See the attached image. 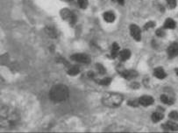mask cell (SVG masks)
<instances>
[{"mask_svg":"<svg viewBox=\"0 0 178 133\" xmlns=\"http://www.w3.org/2000/svg\"><path fill=\"white\" fill-rule=\"evenodd\" d=\"M125 79H131L133 77H134V72L133 71H128V70H125L124 72L121 73Z\"/></svg>","mask_w":178,"mask_h":133,"instance_id":"2e32d148","label":"cell"},{"mask_svg":"<svg viewBox=\"0 0 178 133\" xmlns=\"http://www.w3.org/2000/svg\"><path fill=\"white\" fill-rule=\"evenodd\" d=\"M69 88L62 84H58L54 86L49 92L50 99L55 102H61L66 101L69 97Z\"/></svg>","mask_w":178,"mask_h":133,"instance_id":"7a4b0ae2","label":"cell"},{"mask_svg":"<svg viewBox=\"0 0 178 133\" xmlns=\"http://www.w3.org/2000/svg\"><path fill=\"white\" fill-rule=\"evenodd\" d=\"M104 19L106 22L111 23V22H113L115 20V15L111 12H106L104 14Z\"/></svg>","mask_w":178,"mask_h":133,"instance_id":"8fae6325","label":"cell"},{"mask_svg":"<svg viewBox=\"0 0 178 133\" xmlns=\"http://www.w3.org/2000/svg\"><path fill=\"white\" fill-rule=\"evenodd\" d=\"M72 60H75L78 63H82V64H87L89 63L90 61V58L87 54L84 53H75L74 55H72Z\"/></svg>","mask_w":178,"mask_h":133,"instance_id":"277c9868","label":"cell"},{"mask_svg":"<svg viewBox=\"0 0 178 133\" xmlns=\"http://www.w3.org/2000/svg\"><path fill=\"white\" fill-rule=\"evenodd\" d=\"M161 100H162V102H164L165 104H172V103H173V101H172L169 96H167V95H165L161 96Z\"/></svg>","mask_w":178,"mask_h":133,"instance_id":"e0dca14e","label":"cell"},{"mask_svg":"<svg viewBox=\"0 0 178 133\" xmlns=\"http://www.w3.org/2000/svg\"><path fill=\"white\" fill-rule=\"evenodd\" d=\"M154 76L157 77L158 79H164L165 77L167 76L166 72L164 71V69L162 67H157L154 70Z\"/></svg>","mask_w":178,"mask_h":133,"instance_id":"9c48e42d","label":"cell"},{"mask_svg":"<svg viewBox=\"0 0 178 133\" xmlns=\"http://www.w3.org/2000/svg\"><path fill=\"white\" fill-rule=\"evenodd\" d=\"M97 66V70H98V72L100 74H104V72H105V69L104 68L103 66H101V65H96Z\"/></svg>","mask_w":178,"mask_h":133,"instance_id":"cb8c5ba5","label":"cell"},{"mask_svg":"<svg viewBox=\"0 0 178 133\" xmlns=\"http://www.w3.org/2000/svg\"><path fill=\"white\" fill-rule=\"evenodd\" d=\"M130 33L132 37L135 40H140L141 39V33L140 28L136 26V25H132L130 27Z\"/></svg>","mask_w":178,"mask_h":133,"instance_id":"5b68a950","label":"cell"},{"mask_svg":"<svg viewBox=\"0 0 178 133\" xmlns=\"http://www.w3.org/2000/svg\"><path fill=\"white\" fill-rule=\"evenodd\" d=\"M78 4H79V6L82 8V9H85L88 6V4H89V1L88 0H78Z\"/></svg>","mask_w":178,"mask_h":133,"instance_id":"ac0fdd59","label":"cell"},{"mask_svg":"<svg viewBox=\"0 0 178 133\" xmlns=\"http://www.w3.org/2000/svg\"><path fill=\"white\" fill-rule=\"evenodd\" d=\"M118 3L120 4V5H123L124 3H125V0H118Z\"/></svg>","mask_w":178,"mask_h":133,"instance_id":"484cf974","label":"cell"},{"mask_svg":"<svg viewBox=\"0 0 178 133\" xmlns=\"http://www.w3.org/2000/svg\"><path fill=\"white\" fill-rule=\"evenodd\" d=\"M79 73H80V68H79V66H72V67H70L69 69V71H68V74H69V75H72V76L76 75Z\"/></svg>","mask_w":178,"mask_h":133,"instance_id":"5bb4252c","label":"cell"},{"mask_svg":"<svg viewBox=\"0 0 178 133\" xmlns=\"http://www.w3.org/2000/svg\"><path fill=\"white\" fill-rule=\"evenodd\" d=\"M168 53L170 58L178 56V43H173L168 48Z\"/></svg>","mask_w":178,"mask_h":133,"instance_id":"8992f818","label":"cell"},{"mask_svg":"<svg viewBox=\"0 0 178 133\" xmlns=\"http://www.w3.org/2000/svg\"><path fill=\"white\" fill-rule=\"evenodd\" d=\"M158 36H160V37H162L163 35H164V31L162 30V29H159L157 31V33H156Z\"/></svg>","mask_w":178,"mask_h":133,"instance_id":"d4e9b609","label":"cell"},{"mask_svg":"<svg viewBox=\"0 0 178 133\" xmlns=\"http://www.w3.org/2000/svg\"><path fill=\"white\" fill-rule=\"evenodd\" d=\"M20 119L19 114L16 112V110H12L8 107H2L1 109V117L0 122L1 125L5 128H11L15 126Z\"/></svg>","mask_w":178,"mask_h":133,"instance_id":"6da1fadb","label":"cell"},{"mask_svg":"<svg viewBox=\"0 0 178 133\" xmlns=\"http://www.w3.org/2000/svg\"><path fill=\"white\" fill-rule=\"evenodd\" d=\"M139 103L143 106H150L154 103V99L149 95H144L139 100Z\"/></svg>","mask_w":178,"mask_h":133,"instance_id":"52a82bcc","label":"cell"},{"mask_svg":"<svg viewBox=\"0 0 178 133\" xmlns=\"http://www.w3.org/2000/svg\"><path fill=\"white\" fill-rule=\"evenodd\" d=\"M162 128L166 131H177L178 124L174 122H168L162 125Z\"/></svg>","mask_w":178,"mask_h":133,"instance_id":"ba28073f","label":"cell"},{"mask_svg":"<svg viewBox=\"0 0 178 133\" xmlns=\"http://www.w3.org/2000/svg\"><path fill=\"white\" fill-rule=\"evenodd\" d=\"M123 102V96L120 94L108 93L104 95L103 97V103L109 108L118 107Z\"/></svg>","mask_w":178,"mask_h":133,"instance_id":"3957f363","label":"cell"},{"mask_svg":"<svg viewBox=\"0 0 178 133\" xmlns=\"http://www.w3.org/2000/svg\"><path fill=\"white\" fill-rule=\"evenodd\" d=\"M47 33H48V35H50V36H52V37H55V31H54L52 28H50V27L47 28Z\"/></svg>","mask_w":178,"mask_h":133,"instance_id":"7402d4cb","label":"cell"},{"mask_svg":"<svg viewBox=\"0 0 178 133\" xmlns=\"http://www.w3.org/2000/svg\"><path fill=\"white\" fill-rule=\"evenodd\" d=\"M176 74L178 75V68H176Z\"/></svg>","mask_w":178,"mask_h":133,"instance_id":"4316f807","label":"cell"},{"mask_svg":"<svg viewBox=\"0 0 178 133\" xmlns=\"http://www.w3.org/2000/svg\"><path fill=\"white\" fill-rule=\"evenodd\" d=\"M119 53H120V51H119V47H118V45L117 43L112 44L111 51V56H112L113 58H115V57H117L118 55H119Z\"/></svg>","mask_w":178,"mask_h":133,"instance_id":"7c38bea8","label":"cell"},{"mask_svg":"<svg viewBox=\"0 0 178 133\" xmlns=\"http://www.w3.org/2000/svg\"><path fill=\"white\" fill-rule=\"evenodd\" d=\"M162 118H163V115L162 113H160V112H155V113H154L152 115V120L154 123H157L159 121H161Z\"/></svg>","mask_w":178,"mask_h":133,"instance_id":"9a60e30c","label":"cell"},{"mask_svg":"<svg viewBox=\"0 0 178 133\" xmlns=\"http://www.w3.org/2000/svg\"><path fill=\"white\" fill-rule=\"evenodd\" d=\"M169 8H175L176 6V0H166Z\"/></svg>","mask_w":178,"mask_h":133,"instance_id":"d6986e66","label":"cell"},{"mask_svg":"<svg viewBox=\"0 0 178 133\" xmlns=\"http://www.w3.org/2000/svg\"><path fill=\"white\" fill-rule=\"evenodd\" d=\"M130 56L131 52L128 49H124L122 51H120V53H119V57H120L121 60H123V61L128 60L130 58Z\"/></svg>","mask_w":178,"mask_h":133,"instance_id":"30bf717a","label":"cell"},{"mask_svg":"<svg viewBox=\"0 0 178 133\" xmlns=\"http://www.w3.org/2000/svg\"><path fill=\"white\" fill-rule=\"evenodd\" d=\"M111 80L110 79V78H104L103 80H101L99 81V83L101 84V85H104V86H106V85H109L110 83H111Z\"/></svg>","mask_w":178,"mask_h":133,"instance_id":"ffe728a7","label":"cell"},{"mask_svg":"<svg viewBox=\"0 0 178 133\" xmlns=\"http://www.w3.org/2000/svg\"><path fill=\"white\" fill-rule=\"evenodd\" d=\"M169 117L173 120H178V113L176 111H172L171 113L169 114Z\"/></svg>","mask_w":178,"mask_h":133,"instance_id":"44dd1931","label":"cell"},{"mask_svg":"<svg viewBox=\"0 0 178 133\" xmlns=\"http://www.w3.org/2000/svg\"><path fill=\"white\" fill-rule=\"evenodd\" d=\"M154 27V22H148V23H147L146 25H145V29L146 30H147V29H150V28H153V27Z\"/></svg>","mask_w":178,"mask_h":133,"instance_id":"603a6c76","label":"cell"},{"mask_svg":"<svg viewBox=\"0 0 178 133\" xmlns=\"http://www.w3.org/2000/svg\"><path fill=\"white\" fill-rule=\"evenodd\" d=\"M176 27V22L172 19H168L165 21L164 28L166 29H174Z\"/></svg>","mask_w":178,"mask_h":133,"instance_id":"4fadbf2b","label":"cell"}]
</instances>
